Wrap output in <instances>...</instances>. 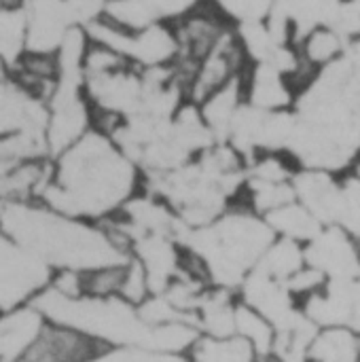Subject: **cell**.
I'll return each instance as SVG.
<instances>
[{
    "instance_id": "1",
    "label": "cell",
    "mask_w": 360,
    "mask_h": 362,
    "mask_svg": "<svg viewBox=\"0 0 360 362\" xmlns=\"http://www.w3.org/2000/svg\"><path fill=\"white\" fill-rule=\"evenodd\" d=\"M53 165V182L42 204L72 218L100 223L144 191L140 165L95 129L55 157Z\"/></svg>"
},
{
    "instance_id": "2",
    "label": "cell",
    "mask_w": 360,
    "mask_h": 362,
    "mask_svg": "<svg viewBox=\"0 0 360 362\" xmlns=\"http://www.w3.org/2000/svg\"><path fill=\"white\" fill-rule=\"evenodd\" d=\"M55 269L34 250L2 235L0 248V301L2 312L30 305L53 282Z\"/></svg>"
},
{
    "instance_id": "3",
    "label": "cell",
    "mask_w": 360,
    "mask_h": 362,
    "mask_svg": "<svg viewBox=\"0 0 360 362\" xmlns=\"http://www.w3.org/2000/svg\"><path fill=\"white\" fill-rule=\"evenodd\" d=\"M106 350L110 348L76 329L47 322L34 344L15 362H91Z\"/></svg>"
},
{
    "instance_id": "4",
    "label": "cell",
    "mask_w": 360,
    "mask_h": 362,
    "mask_svg": "<svg viewBox=\"0 0 360 362\" xmlns=\"http://www.w3.org/2000/svg\"><path fill=\"white\" fill-rule=\"evenodd\" d=\"M246 104L263 112H286L295 100L297 91L289 76L272 62H257L244 74Z\"/></svg>"
},
{
    "instance_id": "5",
    "label": "cell",
    "mask_w": 360,
    "mask_h": 362,
    "mask_svg": "<svg viewBox=\"0 0 360 362\" xmlns=\"http://www.w3.org/2000/svg\"><path fill=\"white\" fill-rule=\"evenodd\" d=\"M2 314L4 316L0 322V361L15 362L34 344V339L40 335L49 320L34 303Z\"/></svg>"
},
{
    "instance_id": "6",
    "label": "cell",
    "mask_w": 360,
    "mask_h": 362,
    "mask_svg": "<svg viewBox=\"0 0 360 362\" xmlns=\"http://www.w3.org/2000/svg\"><path fill=\"white\" fill-rule=\"evenodd\" d=\"M308 362H360V333L350 327L320 329L308 346Z\"/></svg>"
},
{
    "instance_id": "7",
    "label": "cell",
    "mask_w": 360,
    "mask_h": 362,
    "mask_svg": "<svg viewBox=\"0 0 360 362\" xmlns=\"http://www.w3.org/2000/svg\"><path fill=\"white\" fill-rule=\"evenodd\" d=\"M236 337L244 339L257 356L274 354L278 348V329L259 310L242 299L236 305Z\"/></svg>"
},
{
    "instance_id": "8",
    "label": "cell",
    "mask_w": 360,
    "mask_h": 362,
    "mask_svg": "<svg viewBox=\"0 0 360 362\" xmlns=\"http://www.w3.org/2000/svg\"><path fill=\"white\" fill-rule=\"evenodd\" d=\"M346 40L348 38L333 25H318L312 32H308L295 47L299 55L320 72L344 57Z\"/></svg>"
},
{
    "instance_id": "9",
    "label": "cell",
    "mask_w": 360,
    "mask_h": 362,
    "mask_svg": "<svg viewBox=\"0 0 360 362\" xmlns=\"http://www.w3.org/2000/svg\"><path fill=\"white\" fill-rule=\"evenodd\" d=\"M265 218L278 238L295 240L301 244H310L325 229V225L316 218V214L312 210H308L299 199L272 212Z\"/></svg>"
},
{
    "instance_id": "10",
    "label": "cell",
    "mask_w": 360,
    "mask_h": 362,
    "mask_svg": "<svg viewBox=\"0 0 360 362\" xmlns=\"http://www.w3.org/2000/svg\"><path fill=\"white\" fill-rule=\"evenodd\" d=\"M0 45L4 70H11L28 51V11L25 6H2Z\"/></svg>"
},
{
    "instance_id": "11",
    "label": "cell",
    "mask_w": 360,
    "mask_h": 362,
    "mask_svg": "<svg viewBox=\"0 0 360 362\" xmlns=\"http://www.w3.org/2000/svg\"><path fill=\"white\" fill-rule=\"evenodd\" d=\"M189 362H257L255 350L240 337H208L202 335L191 352Z\"/></svg>"
},
{
    "instance_id": "12",
    "label": "cell",
    "mask_w": 360,
    "mask_h": 362,
    "mask_svg": "<svg viewBox=\"0 0 360 362\" xmlns=\"http://www.w3.org/2000/svg\"><path fill=\"white\" fill-rule=\"evenodd\" d=\"M219 8L233 23H261L267 21L278 0H214Z\"/></svg>"
}]
</instances>
